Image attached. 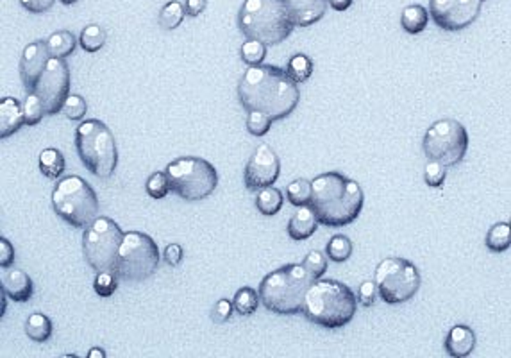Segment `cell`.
Listing matches in <instances>:
<instances>
[{
    "instance_id": "cell-1",
    "label": "cell",
    "mask_w": 511,
    "mask_h": 358,
    "mask_svg": "<svg viewBox=\"0 0 511 358\" xmlns=\"http://www.w3.org/2000/svg\"><path fill=\"white\" fill-rule=\"evenodd\" d=\"M238 99L247 112H259L272 120H281L294 113L301 92L282 68L254 65L240 79Z\"/></svg>"
},
{
    "instance_id": "cell-2",
    "label": "cell",
    "mask_w": 511,
    "mask_h": 358,
    "mask_svg": "<svg viewBox=\"0 0 511 358\" xmlns=\"http://www.w3.org/2000/svg\"><path fill=\"white\" fill-rule=\"evenodd\" d=\"M364 194L360 183L340 172H325L311 181V199L318 224L341 227L354 223L363 210Z\"/></svg>"
},
{
    "instance_id": "cell-3",
    "label": "cell",
    "mask_w": 511,
    "mask_h": 358,
    "mask_svg": "<svg viewBox=\"0 0 511 358\" xmlns=\"http://www.w3.org/2000/svg\"><path fill=\"white\" fill-rule=\"evenodd\" d=\"M356 307V296L345 283L318 278L306 292L302 314L318 326L336 330L353 321Z\"/></svg>"
},
{
    "instance_id": "cell-4",
    "label": "cell",
    "mask_w": 511,
    "mask_h": 358,
    "mask_svg": "<svg viewBox=\"0 0 511 358\" xmlns=\"http://www.w3.org/2000/svg\"><path fill=\"white\" fill-rule=\"evenodd\" d=\"M315 278L302 263L282 265L259 283V301L266 310L279 315L302 314L304 298Z\"/></svg>"
},
{
    "instance_id": "cell-5",
    "label": "cell",
    "mask_w": 511,
    "mask_h": 358,
    "mask_svg": "<svg viewBox=\"0 0 511 358\" xmlns=\"http://www.w3.org/2000/svg\"><path fill=\"white\" fill-rule=\"evenodd\" d=\"M238 25L249 40L265 45L281 44L294 31L285 0H245L238 13Z\"/></svg>"
},
{
    "instance_id": "cell-6",
    "label": "cell",
    "mask_w": 511,
    "mask_h": 358,
    "mask_svg": "<svg viewBox=\"0 0 511 358\" xmlns=\"http://www.w3.org/2000/svg\"><path fill=\"white\" fill-rule=\"evenodd\" d=\"M76 149L84 167L97 178H109L118 164V151L111 129L102 120H84L76 129Z\"/></svg>"
},
{
    "instance_id": "cell-7",
    "label": "cell",
    "mask_w": 511,
    "mask_h": 358,
    "mask_svg": "<svg viewBox=\"0 0 511 358\" xmlns=\"http://www.w3.org/2000/svg\"><path fill=\"white\" fill-rule=\"evenodd\" d=\"M52 208L74 227H88L99 215V197L86 179L67 175L52 190Z\"/></svg>"
},
{
    "instance_id": "cell-8",
    "label": "cell",
    "mask_w": 511,
    "mask_h": 358,
    "mask_svg": "<svg viewBox=\"0 0 511 358\" xmlns=\"http://www.w3.org/2000/svg\"><path fill=\"white\" fill-rule=\"evenodd\" d=\"M167 178L170 190L184 201H203L210 197L218 185V172L204 158L184 156L167 167Z\"/></svg>"
},
{
    "instance_id": "cell-9",
    "label": "cell",
    "mask_w": 511,
    "mask_h": 358,
    "mask_svg": "<svg viewBox=\"0 0 511 358\" xmlns=\"http://www.w3.org/2000/svg\"><path fill=\"white\" fill-rule=\"evenodd\" d=\"M122 240L123 231L115 220L97 217L83 235V253L88 265L95 272H116Z\"/></svg>"
},
{
    "instance_id": "cell-10",
    "label": "cell",
    "mask_w": 511,
    "mask_h": 358,
    "mask_svg": "<svg viewBox=\"0 0 511 358\" xmlns=\"http://www.w3.org/2000/svg\"><path fill=\"white\" fill-rule=\"evenodd\" d=\"M421 272L409 260L388 256L376 267L374 283L377 294L388 305H399L413 298L421 289Z\"/></svg>"
},
{
    "instance_id": "cell-11",
    "label": "cell",
    "mask_w": 511,
    "mask_h": 358,
    "mask_svg": "<svg viewBox=\"0 0 511 358\" xmlns=\"http://www.w3.org/2000/svg\"><path fill=\"white\" fill-rule=\"evenodd\" d=\"M159 265L158 244L142 231H127L118 249L116 276L125 281L151 278Z\"/></svg>"
},
{
    "instance_id": "cell-12",
    "label": "cell",
    "mask_w": 511,
    "mask_h": 358,
    "mask_svg": "<svg viewBox=\"0 0 511 358\" xmlns=\"http://www.w3.org/2000/svg\"><path fill=\"white\" fill-rule=\"evenodd\" d=\"M422 147L428 158L445 167H454L467 154L468 133L463 124L454 119L436 120L425 131Z\"/></svg>"
},
{
    "instance_id": "cell-13",
    "label": "cell",
    "mask_w": 511,
    "mask_h": 358,
    "mask_svg": "<svg viewBox=\"0 0 511 358\" xmlns=\"http://www.w3.org/2000/svg\"><path fill=\"white\" fill-rule=\"evenodd\" d=\"M32 92H36V95L41 99L47 115H57L67 97L70 95V70L64 60L50 58L43 76Z\"/></svg>"
},
{
    "instance_id": "cell-14",
    "label": "cell",
    "mask_w": 511,
    "mask_h": 358,
    "mask_svg": "<svg viewBox=\"0 0 511 358\" xmlns=\"http://www.w3.org/2000/svg\"><path fill=\"white\" fill-rule=\"evenodd\" d=\"M483 0H429V15L444 31H461L477 20Z\"/></svg>"
},
{
    "instance_id": "cell-15",
    "label": "cell",
    "mask_w": 511,
    "mask_h": 358,
    "mask_svg": "<svg viewBox=\"0 0 511 358\" xmlns=\"http://www.w3.org/2000/svg\"><path fill=\"white\" fill-rule=\"evenodd\" d=\"M279 172H281V161H279L275 151L266 143H261L247 161L245 172H243V183L252 192L261 190V188L272 187L278 181Z\"/></svg>"
},
{
    "instance_id": "cell-16",
    "label": "cell",
    "mask_w": 511,
    "mask_h": 358,
    "mask_svg": "<svg viewBox=\"0 0 511 358\" xmlns=\"http://www.w3.org/2000/svg\"><path fill=\"white\" fill-rule=\"evenodd\" d=\"M48 60H50V52L47 48V41L34 40L24 48L20 58V77L25 90H34L38 81L43 76Z\"/></svg>"
},
{
    "instance_id": "cell-17",
    "label": "cell",
    "mask_w": 511,
    "mask_h": 358,
    "mask_svg": "<svg viewBox=\"0 0 511 358\" xmlns=\"http://www.w3.org/2000/svg\"><path fill=\"white\" fill-rule=\"evenodd\" d=\"M289 20L294 27H309L322 20L327 9V0H285Z\"/></svg>"
},
{
    "instance_id": "cell-18",
    "label": "cell",
    "mask_w": 511,
    "mask_h": 358,
    "mask_svg": "<svg viewBox=\"0 0 511 358\" xmlns=\"http://www.w3.org/2000/svg\"><path fill=\"white\" fill-rule=\"evenodd\" d=\"M2 291L13 301L25 303L31 299L32 292H34V285H32V279L29 278L27 272L9 265L2 269Z\"/></svg>"
},
{
    "instance_id": "cell-19",
    "label": "cell",
    "mask_w": 511,
    "mask_h": 358,
    "mask_svg": "<svg viewBox=\"0 0 511 358\" xmlns=\"http://www.w3.org/2000/svg\"><path fill=\"white\" fill-rule=\"evenodd\" d=\"M24 124V107L15 97H4L0 100V138L15 135Z\"/></svg>"
},
{
    "instance_id": "cell-20",
    "label": "cell",
    "mask_w": 511,
    "mask_h": 358,
    "mask_svg": "<svg viewBox=\"0 0 511 358\" xmlns=\"http://www.w3.org/2000/svg\"><path fill=\"white\" fill-rule=\"evenodd\" d=\"M476 347V335L468 326L463 324H456L449 330L447 337H445V351L451 357L463 358L474 351Z\"/></svg>"
},
{
    "instance_id": "cell-21",
    "label": "cell",
    "mask_w": 511,
    "mask_h": 358,
    "mask_svg": "<svg viewBox=\"0 0 511 358\" xmlns=\"http://www.w3.org/2000/svg\"><path fill=\"white\" fill-rule=\"evenodd\" d=\"M318 227V219L313 208L309 204H302L299 210L292 215L288 223V235L294 240H306L313 235Z\"/></svg>"
},
{
    "instance_id": "cell-22",
    "label": "cell",
    "mask_w": 511,
    "mask_h": 358,
    "mask_svg": "<svg viewBox=\"0 0 511 358\" xmlns=\"http://www.w3.org/2000/svg\"><path fill=\"white\" fill-rule=\"evenodd\" d=\"M429 22V13L424 6L421 4H411L406 6L400 13V25L409 34H418L428 27Z\"/></svg>"
},
{
    "instance_id": "cell-23",
    "label": "cell",
    "mask_w": 511,
    "mask_h": 358,
    "mask_svg": "<svg viewBox=\"0 0 511 358\" xmlns=\"http://www.w3.org/2000/svg\"><path fill=\"white\" fill-rule=\"evenodd\" d=\"M77 40L76 36L71 34L70 31H57L54 34L48 36L47 48L50 52V58H57V60H64L76 51Z\"/></svg>"
},
{
    "instance_id": "cell-24",
    "label": "cell",
    "mask_w": 511,
    "mask_h": 358,
    "mask_svg": "<svg viewBox=\"0 0 511 358\" xmlns=\"http://www.w3.org/2000/svg\"><path fill=\"white\" fill-rule=\"evenodd\" d=\"M64 156L60 149L47 147L40 154V171L45 178L57 179L64 172Z\"/></svg>"
},
{
    "instance_id": "cell-25",
    "label": "cell",
    "mask_w": 511,
    "mask_h": 358,
    "mask_svg": "<svg viewBox=\"0 0 511 358\" xmlns=\"http://www.w3.org/2000/svg\"><path fill=\"white\" fill-rule=\"evenodd\" d=\"M25 333L34 343H47L52 335V322L45 314H31L25 321Z\"/></svg>"
},
{
    "instance_id": "cell-26",
    "label": "cell",
    "mask_w": 511,
    "mask_h": 358,
    "mask_svg": "<svg viewBox=\"0 0 511 358\" xmlns=\"http://www.w3.org/2000/svg\"><path fill=\"white\" fill-rule=\"evenodd\" d=\"M256 208L261 215L272 217L282 208V194L273 187H266L259 190L256 195Z\"/></svg>"
},
{
    "instance_id": "cell-27",
    "label": "cell",
    "mask_w": 511,
    "mask_h": 358,
    "mask_svg": "<svg viewBox=\"0 0 511 358\" xmlns=\"http://www.w3.org/2000/svg\"><path fill=\"white\" fill-rule=\"evenodd\" d=\"M286 74L294 83H306L313 74V61L306 54H295L289 58L288 65H286Z\"/></svg>"
},
{
    "instance_id": "cell-28",
    "label": "cell",
    "mask_w": 511,
    "mask_h": 358,
    "mask_svg": "<svg viewBox=\"0 0 511 358\" xmlns=\"http://www.w3.org/2000/svg\"><path fill=\"white\" fill-rule=\"evenodd\" d=\"M510 235H511L510 224L497 223L488 230L484 244H486L488 249L493 251V253H503V251H506L507 247H510Z\"/></svg>"
},
{
    "instance_id": "cell-29",
    "label": "cell",
    "mask_w": 511,
    "mask_h": 358,
    "mask_svg": "<svg viewBox=\"0 0 511 358\" xmlns=\"http://www.w3.org/2000/svg\"><path fill=\"white\" fill-rule=\"evenodd\" d=\"M184 15H186L184 6L179 0H172V2L163 6L161 13H159V25L163 29H167V31L177 29L181 25V22L184 20Z\"/></svg>"
},
{
    "instance_id": "cell-30",
    "label": "cell",
    "mask_w": 511,
    "mask_h": 358,
    "mask_svg": "<svg viewBox=\"0 0 511 358\" xmlns=\"http://www.w3.org/2000/svg\"><path fill=\"white\" fill-rule=\"evenodd\" d=\"M259 305V292H256L252 286H242L233 299L234 310L240 315H250L256 312Z\"/></svg>"
},
{
    "instance_id": "cell-31",
    "label": "cell",
    "mask_w": 511,
    "mask_h": 358,
    "mask_svg": "<svg viewBox=\"0 0 511 358\" xmlns=\"http://www.w3.org/2000/svg\"><path fill=\"white\" fill-rule=\"evenodd\" d=\"M79 44L86 52L100 51L104 47V44H106V31L100 25H86L83 29V32H81Z\"/></svg>"
},
{
    "instance_id": "cell-32",
    "label": "cell",
    "mask_w": 511,
    "mask_h": 358,
    "mask_svg": "<svg viewBox=\"0 0 511 358\" xmlns=\"http://www.w3.org/2000/svg\"><path fill=\"white\" fill-rule=\"evenodd\" d=\"M286 197L294 206H302V204H309L311 199V181L308 179H295L286 188Z\"/></svg>"
},
{
    "instance_id": "cell-33",
    "label": "cell",
    "mask_w": 511,
    "mask_h": 358,
    "mask_svg": "<svg viewBox=\"0 0 511 358\" xmlns=\"http://www.w3.org/2000/svg\"><path fill=\"white\" fill-rule=\"evenodd\" d=\"M353 255V242L345 235H334L327 242V256L333 262H345Z\"/></svg>"
},
{
    "instance_id": "cell-34",
    "label": "cell",
    "mask_w": 511,
    "mask_h": 358,
    "mask_svg": "<svg viewBox=\"0 0 511 358\" xmlns=\"http://www.w3.org/2000/svg\"><path fill=\"white\" fill-rule=\"evenodd\" d=\"M22 107H24V117L27 126H36V124L40 122V120L47 115V113H45L43 102H41L40 97L36 95V92H31L27 97H25V100L22 102Z\"/></svg>"
},
{
    "instance_id": "cell-35",
    "label": "cell",
    "mask_w": 511,
    "mask_h": 358,
    "mask_svg": "<svg viewBox=\"0 0 511 358\" xmlns=\"http://www.w3.org/2000/svg\"><path fill=\"white\" fill-rule=\"evenodd\" d=\"M240 54H242V60L245 61L247 65L254 67V65H261V61L265 60L266 56V45L261 44L258 40H247L245 44L240 48Z\"/></svg>"
},
{
    "instance_id": "cell-36",
    "label": "cell",
    "mask_w": 511,
    "mask_h": 358,
    "mask_svg": "<svg viewBox=\"0 0 511 358\" xmlns=\"http://www.w3.org/2000/svg\"><path fill=\"white\" fill-rule=\"evenodd\" d=\"M145 188H147V194L151 195L152 199H163V197L170 192V183H168L167 172H154V174L147 179Z\"/></svg>"
},
{
    "instance_id": "cell-37",
    "label": "cell",
    "mask_w": 511,
    "mask_h": 358,
    "mask_svg": "<svg viewBox=\"0 0 511 358\" xmlns=\"http://www.w3.org/2000/svg\"><path fill=\"white\" fill-rule=\"evenodd\" d=\"M118 276L116 272H97L95 281H93V289L99 296L102 298H109L115 294L116 286H118Z\"/></svg>"
},
{
    "instance_id": "cell-38",
    "label": "cell",
    "mask_w": 511,
    "mask_h": 358,
    "mask_svg": "<svg viewBox=\"0 0 511 358\" xmlns=\"http://www.w3.org/2000/svg\"><path fill=\"white\" fill-rule=\"evenodd\" d=\"M86 100L81 95H76V93H70L67 97V100H64L63 107H61V112L64 113V117L70 120H81L86 115Z\"/></svg>"
},
{
    "instance_id": "cell-39",
    "label": "cell",
    "mask_w": 511,
    "mask_h": 358,
    "mask_svg": "<svg viewBox=\"0 0 511 358\" xmlns=\"http://www.w3.org/2000/svg\"><path fill=\"white\" fill-rule=\"evenodd\" d=\"M302 265L306 267V271L313 276L315 279H318L327 271V258L322 255L320 251H309L308 255H306L304 262H302Z\"/></svg>"
},
{
    "instance_id": "cell-40",
    "label": "cell",
    "mask_w": 511,
    "mask_h": 358,
    "mask_svg": "<svg viewBox=\"0 0 511 358\" xmlns=\"http://www.w3.org/2000/svg\"><path fill=\"white\" fill-rule=\"evenodd\" d=\"M445 175H447V167L442 165L440 161H435V159H431V161L425 165L424 179L429 187L442 188V185H444V181H445Z\"/></svg>"
},
{
    "instance_id": "cell-41",
    "label": "cell",
    "mask_w": 511,
    "mask_h": 358,
    "mask_svg": "<svg viewBox=\"0 0 511 358\" xmlns=\"http://www.w3.org/2000/svg\"><path fill=\"white\" fill-rule=\"evenodd\" d=\"M273 120L259 112H249L247 117V131L254 136H263L270 131Z\"/></svg>"
},
{
    "instance_id": "cell-42",
    "label": "cell",
    "mask_w": 511,
    "mask_h": 358,
    "mask_svg": "<svg viewBox=\"0 0 511 358\" xmlns=\"http://www.w3.org/2000/svg\"><path fill=\"white\" fill-rule=\"evenodd\" d=\"M233 310H234L233 301H229V299H220V301H217V305L213 307L211 319H213L217 324H224V322H227L231 319Z\"/></svg>"
},
{
    "instance_id": "cell-43",
    "label": "cell",
    "mask_w": 511,
    "mask_h": 358,
    "mask_svg": "<svg viewBox=\"0 0 511 358\" xmlns=\"http://www.w3.org/2000/svg\"><path fill=\"white\" fill-rule=\"evenodd\" d=\"M377 299V286L374 281H363L360 285V291H357V301L363 305V307H372Z\"/></svg>"
},
{
    "instance_id": "cell-44",
    "label": "cell",
    "mask_w": 511,
    "mask_h": 358,
    "mask_svg": "<svg viewBox=\"0 0 511 358\" xmlns=\"http://www.w3.org/2000/svg\"><path fill=\"white\" fill-rule=\"evenodd\" d=\"M54 2L56 0H20V4L29 13H34V15H43V13H47L54 6Z\"/></svg>"
},
{
    "instance_id": "cell-45",
    "label": "cell",
    "mask_w": 511,
    "mask_h": 358,
    "mask_svg": "<svg viewBox=\"0 0 511 358\" xmlns=\"http://www.w3.org/2000/svg\"><path fill=\"white\" fill-rule=\"evenodd\" d=\"M13 262H15V249L9 244V240L2 237L0 239V267L4 269V267L13 265Z\"/></svg>"
},
{
    "instance_id": "cell-46",
    "label": "cell",
    "mask_w": 511,
    "mask_h": 358,
    "mask_svg": "<svg viewBox=\"0 0 511 358\" xmlns=\"http://www.w3.org/2000/svg\"><path fill=\"white\" fill-rule=\"evenodd\" d=\"M165 260L170 267H177L182 260V247L181 244H168L165 247Z\"/></svg>"
},
{
    "instance_id": "cell-47",
    "label": "cell",
    "mask_w": 511,
    "mask_h": 358,
    "mask_svg": "<svg viewBox=\"0 0 511 358\" xmlns=\"http://www.w3.org/2000/svg\"><path fill=\"white\" fill-rule=\"evenodd\" d=\"M207 6V0H186V4H184V9H186V15L188 16H198L200 13L206 9Z\"/></svg>"
},
{
    "instance_id": "cell-48",
    "label": "cell",
    "mask_w": 511,
    "mask_h": 358,
    "mask_svg": "<svg viewBox=\"0 0 511 358\" xmlns=\"http://www.w3.org/2000/svg\"><path fill=\"white\" fill-rule=\"evenodd\" d=\"M354 0H327V4L331 6L333 9L336 11H345V9H349L353 6Z\"/></svg>"
},
{
    "instance_id": "cell-49",
    "label": "cell",
    "mask_w": 511,
    "mask_h": 358,
    "mask_svg": "<svg viewBox=\"0 0 511 358\" xmlns=\"http://www.w3.org/2000/svg\"><path fill=\"white\" fill-rule=\"evenodd\" d=\"M88 357H90V358H97V357L104 358V357H106V353H104L102 350H99V347H93V350H90Z\"/></svg>"
},
{
    "instance_id": "cell-50",
    "label": "cell",
    "mask_w": 511,
    "mask_h": 358,
    "mask_svg": "<svg viewBox=\"0 0 511 358\" xmlns=\"http://www.w3.org/2000/svg\"><path fill=\"white\" fill-rule=\"evenodd\" d=\"M61 2H63L64 6H70V4H76L77 0H61Z\"/></svg>"
},
{
    "instance_id": "cell-51",
    "label": "cell",
    "mask_w": 511,
    "mask_h": 358,
    "mask_svg": "<svg viewBox=\"0 0 511 358\" xmlns=\"http://www.w3.org/2000/svg\"><path fill=\"white\" fill-rule=\"evenodd\" d=\"M483 2H484V0H483Z\"/></svg>"
}]
</instances>
